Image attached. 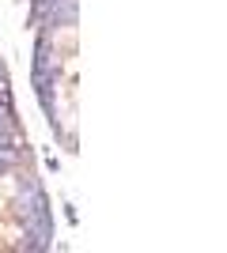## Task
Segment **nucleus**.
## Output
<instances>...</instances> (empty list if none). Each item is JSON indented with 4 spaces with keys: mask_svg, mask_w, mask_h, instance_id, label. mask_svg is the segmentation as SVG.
Returning a JSON list of instances; mask_svg holds the SVG:
<instances>
[{
    "mask_svg": "<svg viewBox=\"0 0 227 253\" xmlns=\"http://www.w3.org/2000/svg\"><path fill=\"white\" fill-rule=\"evenodd\" d=\"M0 211H4V197H0Z\"/></svg>",
    "mask_w": 227,
    "mask_h": 253,
    "instance_id": "nucleus-1",
    "label": "nucleus"
}]
</instances>
